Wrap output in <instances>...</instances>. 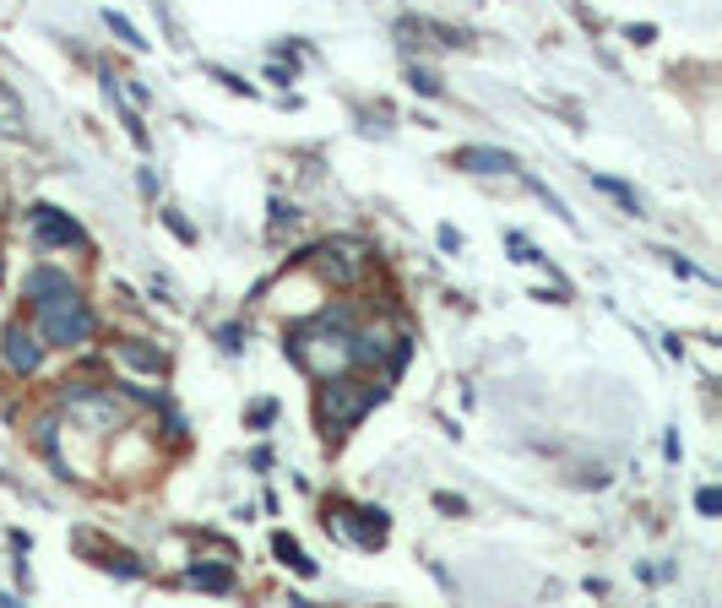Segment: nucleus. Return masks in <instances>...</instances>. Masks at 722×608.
<instances>
[{
    "label": "nucleus",
    "mask_w": 722,
    "mask_h": 608,
    "mask_svg": "<svg viewBox=\"0 0 722 608\" xmlns=\"http://www.w3.org/2000/svg\"><path fill=\"white\" fill-rule=\"evenodd\" d=\"M288 359H294L305 375H316V381H327V375H337V370H348V364H353L348 316L337 310V316H316V321L294 327V332H288Z\"/></svg>",
    "instance_id": "obj_1"
},
{
    "label": "nucleus",
    "mask_w": 722,
    "mask_h": 608,
    "mask_svg": "<svg viewBox=\"0 0 722 608\" xmlns=\"http://www.w3.org/2000/svg\"><path fill=\"white\" fill-rule=\"evenodd\" d=\"M93 332H98V321H93V310L76 288L55 294V299H39V338L50 348H82V342H93Z\"/></svg>",
    "instance_id": "obj_2"
},
{
    "label": "nucleus",
    "mask_w": 722,
    "mask_h": 608,
    "mask_svg": "<svg viewBox=\"0 0 722 608\" xmlns=\"http://www.w3.org/2000/svg\"><path fill=\"white\" fill-rule=\"evenodd\" d=\"M386 392L381 386H364V381H331L327 375V386H321V424H327L331 435H342V429H353L370 407L381 403Z\"/></svg>",
    "instance_id": "obj_3"
},
{
    "label": "nucleus",
    "mask_w": 722,
    "mask_h": 608,
    "mask_svg": "<svg viewBox=\"0 0 722 608\" xmlns=\"http://www.w3.org/2000/svg\"><path fill=\"white\" fill-rule=\"evenodd\" d=\"M310 256H316V267L327 271L337 288H348L359 271L370 267V256H364V245H359V239H327V245H316Z\"/></svg>",
    "instance_id": "obj_4"
},
{
    "label": "nucleus",
    "mask_w": 722,
    "mask_h": 608,
    "mask_svg": "<svg viewBox=\"0 0 722 608\" xmlns=\"http://www.w3.org/2000/svg\"><path fill=\"white\" fill-rule=\"evenodd\" d=\"M0 348H6V364H11L17 375H39V364H44V338H39V332H28V327L17 321V327H6Z\"/></svg>",
    "instance_id": "obj_5"
},
{
    "label": "nucleus",
    "mask_w": 722,
    "mask_h": 608,
    "mask_svg": "<svg viewBox=\"0 0 722 608\" xmlns=\"http://www.w3.org/2000/svg\"><path fill=\"white\" fill-rule=\"evenodd\" d=\"M33 234L44 239V245H82V228L61 217L55 206H33Z\"/></svg>",
    "instance_id": "obj_6"
},
{
    "label": "nucleus",
    "mask_w": 722,
    "mask_h": 608,
    "mask_svg": "<svg viewBox=\"0 0 722 608\" xmlns=\"http://www.w3.org/2000/svg\"><path fill=\"white\" fill-rule=\"evenodd\" d=\"M457 169H473V174H511V152L500 147H457Z\"/></svg>",
    "instance_id": "obj_7"
},
{
    "label": "nucleus",
    "mask_w": 722,
    "mask_h": 608,
    "mask_svg": "<svg viewBox=\"0 0 722 608\" xmlns=\"http://www.w3.org/2000/svg\"><path fill=\"white\" fill-rule=\"evenodd\" d=\"M348 533H353V543H364V548H381L386 543V511H348Z\"/></svg>",
    "instance_id": "obj_8"
},
{
    "label": "nucleus",
    "mask_w": 722,
    "mask_h": 608,
    "mask_svg": "<svg viewBox=\"0 0 722 608\" xmlns=\"http://www.w3.org/2000/svg\"><path fill=\"white\" fill-rule=\"evenodd\" d=\"M66 288H76L66 271H55V267L28 271V294H33V299H55V294H66Z\"/></svg>",
    "instance_id": "obj_9"
},
{
    "label": "nucleus",
    "mask_w": 722,
    "mask_h": 608,
    "mask_svg": "<svg viewBox=\"0 0 722 608\" xmlns=\"http://www.w3.org/2000/svg\"><path fill=\"white\" fill-rule=\"evenodd\" d=\"M272 548H277V559H288L299 576H316V559H305V548L288 538V533H277V538H272Z\"/></svg>",
    "instance_id": "obj_10"
},
{
    "label": "nucleus",
    "mask_w": 722,
    "mask_h": 608,
    "mask_svg": "<svg viewBox=\"0 0 722 608\" xmlns=\"http://www.w3.org/2000/svg\"><path fill=\"white\" fill-rule=\"evenodd\" d=\"M191 582L206 587V593H229V587H234V570H223V565H191Z\"/></svg>",
    "instance_id": "obj_11"
},
{
    "label": "nucleus",
    "mask_w": 722,
    "mask_h": 608,
    "mask_svg": "<svg viewBox=\"0 0 722 608\" xmlns=\"http://www.w3.org/2000/svg\"><path fill=\"white\" fill-rule=\"evenodd\" d=\"M120 353H126V364H136V370H163V353H152V348L120 342Z\"/></svg>",
    "instance_id": "obj_12"
},
{
    "label": "nucleus",
    "mask_w": 722,
    "mask_h": 608,
    "mask_svg": "<svg viewBox=\"0 0 722 608\" xmlns=\"http://www.w3.org/2000/svg\"><path fill=\"white\" fill-rule=\"evenodd\" d=\"M407 82L424 93V98H440V76L435 71H424V66H407Z\"/></svg>",
    "instance_id": "obj_13"
},
{
    "label": "nucleus",
    "mask_w": 722,
    "mask_h": 608,
    "mask_svg": "<svg viewBox=\"0 0 722 608\" xmlns=\"http://www.w3.org/2000/svg\"><path fill=\"white\" fill-rule=\"evenodd\" d=\"M592 185H597V191H608L614 202H625V206H630V212H636V191H630V185H619V180H608V174H597Z\"/></svg>",
    "instance_id": "obj_14"
},
{
    "label": "nucleus",
    "mask_w": 722,
    "mask_h": 608,
    "mask_svg": "<svg viewBox=\"0 0 722 608\" xmlns=\"http://www.w3.org/2000/svg\"><path fill=\"white\" fill-rule=\"evenodd\" d=\"M109 28H115V39H126V44H131V50H141V44H147V39H141V33H136L131 22H126V17H115V11H109Z\"/></svg>",
    "instance_id": "obj_15"
},
{
    "label": "nucleus",
    "mask_w": 722,
    "mask_h": 608,
    "mask_svg": "<svg viewBox=\"0 0 722 608\" xmlns=\"http://www.w3.org/2000/svg\"><path fill=\"white\" fill-rule=\"evenodd\" d=\"M696 511H701V516H718V511H722V489H701V494H696Z\"/></svg>",
    "instance_id": "obj_16"
},
{
    "label": "nucleus",
    "mask_w": 722,
    "mask_h": 608,
    "mask_svg": "<svg viewBox=\"0 0 722 608\" xmlns=\"http://www.w3.org/2000/svg\"><path fill=\"white\" fill-rule=\"evenodd\" d=\"M163 223H169V228H174V234H180V239H197V228H191V223H185V217H174V212H163Z\"/></svg>",
    "instance_id": "obj_17"
},
{
    "label": "nucleus",
    "mask_w": 722,
    "mask_h": 608,
    "mask_svg": "<svg viewBox=\"0 0 722 608\" xmlns=\"http://www.w3.org/2000/svg\"><path fill=\"white\" fill-rule=\"evenodd\" d=\"M283 223H294V206L272 202V234H277V228H283Z\"/></svg>",
    "instance_id": "obj_18"
},
{
    "label": "nucleus",
    "mask_w": 722,
    "mask_h": 608,
    "mask_svg": "<svg viewBox=\"0 0 722 608\" xmlns=\"http://www.w3.org/2000/svg\"><path fill=\"white\" fill-rule=\"evenodd\" d=\"M277 418V403H256L251 407V424H272Z\"/></svg>",
    "instance_id": "obj_19"
},
{
    "label": "nucleus",
    "mask_w": 722,
    "mask_h": 608,
    "mask_svg": "<svg viewBox=\"0 0 722 608\" xmlns=\"http://www.w3.org/2000/svg\"><path fill=\"white\" fill-rule=\"evenodd\" d=\"M435 505H440V511H452V516H467V505H461L457 494H435Z\"/></svg>",
    "instance_id": "obj_20"
}]
</instances>
